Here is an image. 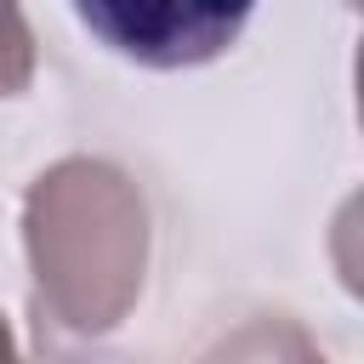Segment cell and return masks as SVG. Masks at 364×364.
I'll return each instance as SVG.
<instances>
[{"instance_id":"obj_1","label":"cell","mask_w":364,"mask_h":364,"mask_svg":"<svg viewBox=\"0 0 364 364\" xmlns=\"http://www.w3.org/2000/svg\"><path fill=\"white\" fill-rule=\"evenodd\" d=\"M74 17L136 68L216 63L250 23L256 0H68Z\"/></svg>"},{"instance_id":"obj_2","label":"cell","mask_w":364,"mask_h":364,"mask_svg":"<svg viewBox=\"0 0 364 364\" xmlns=\"http://www.w3.org/2000/svg\"><path fill=\"white\" fill-rule=\"evenodd\" d=\"M28 85V28L17 0H0V97Z\"/></svg>"},{"instance_id":"obj_3","label":"cell","mask_w":364,"mask_h":364,"mask_svg":"<svg viewBox=\"0 0 364 364\" xmlns=\"http://www.w3.org/2000/svg\"><path fill=\"white\" fill-rule=\"evenodd\" d=\"M0 364H17V353H11V336H6V324H0Z\"/></svg>"}]
</instances>
